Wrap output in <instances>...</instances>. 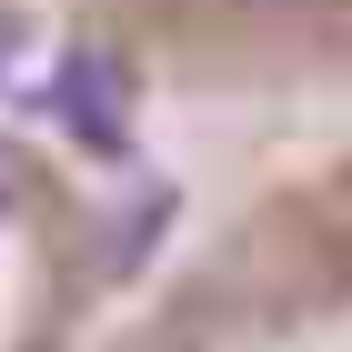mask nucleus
Here are the masks:
<instances>
[{
    "instance_id": "1",
    "label": "nucleus",
    "mask_w": 352,
    "mask_h": 352,
    "mask_svg": "<svg viewBox=\"0 0 352 352\" xmlns=\"http://www.w3.org/2000/svg\"><path fill=\"white\" fill-rule=\"evenodd\" d=\"M51 111H60V131L81 141V151H121V141H131V71L111 51H60Z\"/></svg>"
},
{
    "instance_id": "2",
    "label": "nucleus",
    "mask_w": 352,
    "mask_h": 352,
    "mask_svg": "<svg viewBox=\"0 0 352 352\" xmlns=\"http://www.w3.org/2000/svg\"><path fill=\"white\" fill-rule=\"evenodd\" d=\"M162 232H171V182L121 191L111 221H101V242H91V272H101V282H141V262L162 252Z\"/></svg>"
},
{
    "instance_id": "3",
    "label": "nucleus",
    "mask_w": 352,
    "mask_h": 352,
    "mask_svg": "<svg viewBox=\"0 0 352 352\" xmlns=\"http://www.w3.org/2000/svg\"><path fill=\"white\" fill-rule=\"evenodd\" d=\"M30 191H41V171H30L21 151L0 141V212H30Z\"/></svg>"
},
{
    "instance_id": "4",
    "label": "nucleus",
    "mask_w": 352,
    "mask_h": 352,
    "mask_svg": "<svg viewBox=\"0 0 352 352\" xmlns=\"http://www.w3.org/2000/svg\"><path fill=\"white\" fill-rule=\"evenodd\" d=\"M21 41H30V30H21V10H0V71L21 60Z\"/></svg>"
},
{
    "instance_id": "5",
    "label": "nucleus",
    "mask_w": 352,
    "mask_h": 352,
    "mask_svg": "<svg viewBox=\"0 0 352 352\" xmlns=\"http://www.w3.org/2000/svg\"><path fill=\"white\" fill-rule=\"evenodd\" d=\"M232 10H302V0H232Z\"/></svg>"
}]
</instances>
